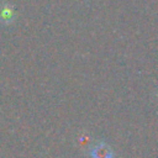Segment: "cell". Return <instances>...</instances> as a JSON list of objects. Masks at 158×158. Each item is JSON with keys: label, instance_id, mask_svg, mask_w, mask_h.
<instances>
[{"label": "cell", "instance_id": "cell-1", "mask_svg": "<svg viewBox=\"0 0 158 158\" xmlns=\"http://www.w3.org/2000/svg\"><path fill=\"white\" fill-rule=\"evenodd\" d=\"M91 158H115V152L112 148L105 142L95 143L89 152Z\"/></svg>", "mask_w": 158, "mask_h": 158}]
</instances>
